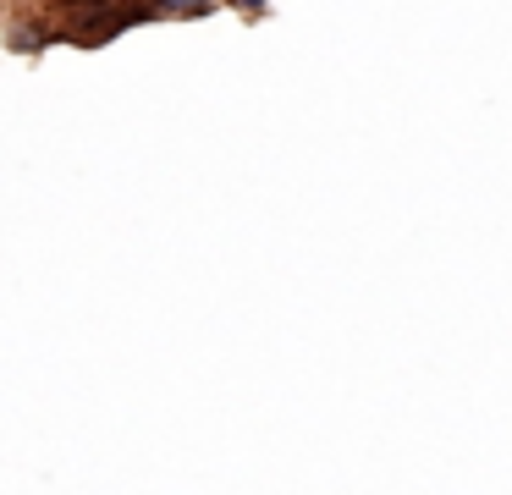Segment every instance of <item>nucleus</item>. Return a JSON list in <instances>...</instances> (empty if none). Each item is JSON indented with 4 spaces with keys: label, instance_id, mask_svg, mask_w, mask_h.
<instances>
[{
    "label": "nucleus",
    "instance_id": "7ed1b4c3",
    "mask_svg": "<svg viewBox=\"0 0 512 495\" xmlns=\"http://www.w3.org/2000/svg\"><path fill=\"white\" fill-rule=\"evenodd\" d=\"M226 6H237L243 17H259V11H265V0H226Z\"/></svg>",
    "mask_w": 512,
    "mask_h": 495
},
{
    "label": "nucleus",
    "instance_id": "f257e3e1",
    "mask_svg": "<svg viewBox=\"0 0 512 495\" xmlns=\"http://www.w3.org/2000/svg\"><path fill=\"white\" fill-rule=\"evenodd\" d=\"M6 44H12L17 55H39L45 44H56V22H50L45 11H34V17H23L12 33H6Z\"/></svg>",
    "mask_w": 512,
    "mask_h": 495
},
{
    "label": "nucleus",
    "instance_id": "f03ea898",
    "mask_svg": "<svg viewBox=\"0 0 512 495\" xmlns=\"http://www.w3.org/2000/svg\"><path fill=\"white\" fill-rule=\"evenodd\" d=\"M149 6H155L160 17H210L215 0H149Z\"/></svg>",
    "mask_w": 512,
    "mask_h": 495
}]
</instances>
